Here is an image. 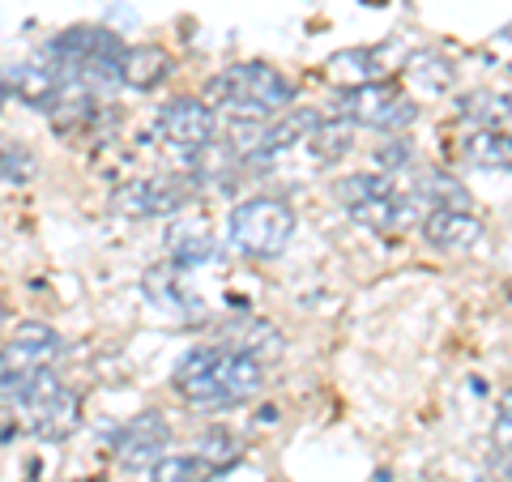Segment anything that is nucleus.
Segmentation results:
<instances>
[{"label": "nucleus", "instance_id": "obj_1", "mask_svg": "<svg viewBox=\"0 0 512 482\" xmlns=\"http://www.w3.org/2000/svg\"><path fill=\"white\" fill-rule=\"evenodd\" d=\"M265 363L252 359L239 346H197L175 363V389L192 406L205 410H231L261 393Z\"/></svg>", "mask_w": 512, "mask_h": 482}, {"label": "nucleus", "instance_id": "obj_2", "mask_svg": "<svg viewBox=\"0 0 512 482\" xmlns=\"http://www.w3.org/2000/svg\"><path fill=\"white\" fill-rule=\"evenodd\" d=\"M201 103H210L214 111H222V116H231V120L256 124V120H274L278 111L291 107L295 86L286 82L278 69L252 60V64H231V69L210 77Z\"/></svg>", "mask_w": 512, "mask_h": 482}, {"label": "nucleus", "instance_id": "obj_3", "mask_svg": "<svg viewBox=\"0 0 512 482\" xmlns=\"http://www.w3.org/2000/svg\"><path fill=\"white\" fill-rule=\"evenodd\" d=\"M338 201L346 205L350 222H359V227L376 235H402L419 218V205H414L410 192H402L393 184V175H380V171L346 175L338 184Z\"/></svg>", "mask_w": 512, "mask_h": 482}, {"label": "nucleus", "instance_id": "obj_4", "mask_svg": "<svg viewBox=\"0 0 512 482\" xmlns=\"http://www.w3.org/2000/svg\"><path fill=\"white\" fill-rule=\"evenodd\" d=\"M60 355H64V342L52 325L22 320L9 333V342H0V397L22 401L30 393V384H39L47 372H56Z\"/></svg>", "mask_w": 512, "mask_h": 482}, {"label": "nucleus", "instance_id": "obj_5", "mask_svg": "<svg viewBox=\"0 0 512 482\" xmlns=\"http://www.w3.org/2000/svg\"><path fill=\"white\" fill-rule=\"evenodd\" d=\"M295 227H299V218L282 197L239 201L231 210V222H227L231 244L244 256H256V261H274V256H282L286 248H291Z\"/></svg>", "mask_w": 512, "mask_h": 482}, {"label": "nucleus", "instance_id": "obj_6", "mask_svg": "<svg viewBox=\"0 0 512 482\" xmlns=\"http://www.w3.org/2000/svg\"><path fill=\"white\" fill-rule=\"evenodd\" d=\"M338 116L350 124H367V128H380V133H397V128L414 124L419 107L410 103V94H402L393 82H367L355 90H342V103H338Z\"/></svg>", "mask_w": 512, "mask_h": 482}, {"label": "nucleus", "instance_id": "obj_7", "mask_svg": "<svg viewBox=\"0 0 512 482\" xmlns=\"http://www.w3.org/2000/svg\"><path fill=\"white\" fill-rule=\"evenodd\" d=\"M22 406H26L30 427H35L43 440H64L77 431V423H82V397H77L56 372H47L39 384H30Z\"/></svg>", "mask_w": 512, "mask_h": 482}, {"label": "nucleus", "instance_id": "obj_8", "mask_svg": "<svg viewBox=\"0 0 512 482\" xmlns=\"http://www.w3.org/2000/svg\"><path fill=\"white\" fill-rule=\"evenodd\" d=\"M188 184L184 180H167V175H146V180H128L111 192V210L124 218H171L188 205Z\"/></svg>", "mask_w": 512, "mask_h": 482}, {"label": "nucleus", "instance_id": "obj_9", "mask_svg": "<svg viewBox=\"0 0 512 482\" xmlns=\"http://www.w3.org/2000/svg\"><path fill=\"white\" fill-rule=\"evenodd\" d=\"M69 82H77V77H69L60 69V64H39V60H26V64H9V69H0V90L5 94H18V99L26 107H39V111H52L60 107L64 90H69Z\"/></svg>", "mask_w": 512, "mask_h": 482}, {"label": "nucleus", "instance_id": "obj_10", "mask_svg": "<svg viewBox=\"0 0 512 482\" xmlns=\"http://www.w3.org/2000/svg\"><path fill=\"white\" fill-rule=\"evenodd\" d=\"M167 448H171V423L158 410H141L111 440V453H116L124 470H150L158 457H167Z\"/></svg>", "mask_w": 512, "mask_h": 482}, {"label": "nucleus", "instance_id": "obj_11", "mask_svg": "<svg viewBox=\"0 0 512 482\" xmlns=\"http://www.w3.org/2000/svg\"><path fill=\"white\" fill-rule=\"evenodd\" d=\"M158 133H163L167 146L175 150H201V146H210V141L218 137V111L210 103H201V99H171L158 107Z\"/></svg>", "mask_w": 512, "mask_h": 482}, {"label": "nucleus", "instance_id": "obj_12", "mask_svg": "<svg viewBox=\"0 0 512 482\" xmlns=\"http://www.w3.org/2000/svg\"><path fill=\"white\" fill-rule=\"evenodd\" d=\"M483 235L487 227L474 210H427L423 214V239L440 252H470Z\"/></svg>", "mask_w": 512, "mask_h": 482}, {"label": "nucleus", "instance_id": "obj_13", "mask_svg": "<svg viewBox=\"0 0 512 482\" xmlns=\"http://www.w3.org/2000/svg\"><path fill=\"white\" fill-rule=\"evenodd\" d=\"M171 69H175V60H171L167 47L137 43V47H124V52H120L116 77H120L128 90H158L171 77Z\"/></svg>", "mask_w": 512, "mask_h": 482}, {"label": "nucleus", "instance_id": "obj_14", "mask_svg": "<svg viewBox=\"0 0 512 482\" xmlns=\"http://www.w3.org/2000/svg\"><path fill=\"white\" fill-rule=\"evenodd\" d=\"M325 77L338 90H355V86H367V82H380L384 64H380V52H372V47H346V52L329 56Z\"/></svg>", "mask_w": 512, "mask_h": 482}, {"label": "nucleus", "instance_id": "obj_15", "mask_svg": "<svg viewBox=\"0 0 512 482\" xmlns=\"http://www.w3.org/2000/svg\"><path fill=\"white\" fill-rule=\"evenodd\" d=\"M461 163H470L474 171H508L512 146H508V128H474L461 141Z\"/></svg>", "mask_w": 512, "mask_h": 482}, {"label": "nucleus", "instance_id": "obj_16", "mask_svg": "<svg viewBox=\"0 0 512 482\" xmlns=\"http://www.w3.org/2000/svg\"><path fill=\"white\" fill-rule=\"evenodd\" d=\"M402 73H406V82L414 90H423V94H444V90L457 86L453 60L440 56V52H414V56H406Z\"/></svg>", "mask_w": 512, "mask_h": 482}, {"label": "nucleus", "instance_id": "obj_17", "mask_svg": "<svg viewBox=\"0 0 512 482\" xmlns=\"http://www.w3.org/2000/svg\"><path fill=\"white\" fill-rule=\"evenodd\" d=\"M167 248H171V256L180 265L210 261V256H214V231H210V222H205V218H184L180 227H171Z\"/></svg>", "mask_w": 512, "mask_h": 482}, {"label": "nucleus", "instance_id": "obj_18", "mask_svg": "<svg viewBox=\"0 0 512 482\" xmlns=\"http://www.w3.org/2000/svg\"><path fill=\"white\" fill-rule=\"evenodd\" d=\"M303 146L312 150L316 163H338V158H342L350 146H355V124L342 120V116H333V120L320 116L312 133L303 137Z\"/></svg>", "mask_w": 512, "mask_h": 482}, {"label": "nucleus", "instance_id": "obj_19", "mask_svg": "<svg viewBox=\"0 0 512 482\" xmlns=\"http://www.w3.org/2000/svg\"><path fill=\"white\" fill-rule=\"evenodd\" d=\"M214 470L197 453L192 457H158L150 465V482H210Z\"/></svg>", "mask_w": 512, "mask_h": 482}, {"label": "nucleus", "instance_id": "obj_20", "mask_svg": "<svg viewBox=\"0 0 512 482\" xmlns=\"http://www.w3.org/2000/svg\"><path fill=\"white\" fill-rule=\"evenodd\" d=\"M457 111L466 120H478V128H495V120H508V94H491V90H474L457 103Z\"/></svg>", "mask_w": 512, "mask_h": 482}, {"label": "nucleus", "instance_id": "obj_21", "mask_svg": "<svg viewBox=\"0 0 512 482\" xmlns=\"http://www.w3.org/2000/svg\"><path fill=\"white\" fill-rule=\"evenodd\" d=\"M35 171H39V158L30 150H22V146H5V150H0V180L30 184V180H35Z\"/></svg>", "mask_w": 512, "mask_h": 482}, {"label": "nucleus", "instance_id": "obj_22", "mask_svg": "<svg viewBox=\"0 0 512 482\" xmlns=\"http://www.w3.org/2000/svg\"><path fill=\"white\" fill-rule=\"evenodd\" d=\"M197 457H201L205 465H210V470H218V465H231V461L239 457V440H235V436H227V431H210Z\"/></svg>", "mask_w": 512, "mask_h": 482}, {"label": "nucleus", "instance_id": "obj_23", "mask_svg": "<svg viewBox=\"0 0 512 482\" xmlns=\"http://www.w3.org/2000/svg\"><path fill=\"white\" fill-rule=\"evenodd\" d=\"M5 320H9V312H5V303H0V333H5Z\"/></svg>", "mask_w": 512, "mask_h": 482}, {"label": "nucleus", "instance_id": "obj_24", "mask_svg": "<svg viewBox=\"0 0 512 482\" xmlns=\"http://www.w3.org/2000/svg\"><path fill=\"white\" fill-rule=\"evenodd\" d=\"M0 107H5V90H0Z\"/></svg>", "mask_w": 512, "mask_h": 482}]
</instances>
